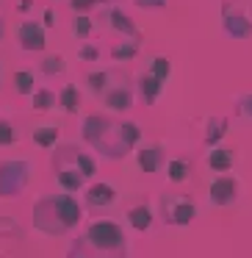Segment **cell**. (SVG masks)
Listing matches in <instances>:
<instances>
[{"label": "cell", "instance_id": "obj_1", "mask_svg": "<svg viewBox=\"0 0 252 258\" xmlns=\"http://www.w3.org/2000/svg\"><path fill=\"white\" fill-rule=\"evenodd\" d=\"M83 139L97 153H103V156L122 158L139 142V125L136 122H114L108 117L92 114V117L83 119Z\"/></svg>", "mask_w": 252, "mask_h": 258}, {"label": "cell", "instance_id": "obj_2", "mask_svg": "<svg viewBox=\"0 0 252 258\" xmlns=\"http://www.w3.org/2000/svg\"><path fill=\"white\" fill-rule=\"evenodd\" d=\"M80 222V206L72 195H50L36 200L34 225L47 236H64Z\"/></svg>", "mask_w": 252, "mask_h": 258}, {"label": "cell", "instance_id": "obj_3", "mask_svg": "<svg viewBox=\"0 0 252 258\" xmlns=\"http://www.w3.org/2000/svg\"><path fill=\"white\" fill-rule=\"evenodd\" d=\"M97 172V164L89 153L78 150L75 145H67L56 153V180L64 191H78L86 178Z\"/></svg>", "mask_w": 252, "mask_h": 258}, {"label": "cell", "instance_id": "obj_4", "mask_svg": "<svg viewBox=\"0 0 252 258\" xmlns=\"http://www.w3.org/2000/svg\"><path fill=\"white\" fill-rule=\"evenodd\" d=\"M95 95H97V100H100L106 108H111V111H128V108L133 106L130 81H128V75L119 73V70H108L106 84H103Z\"/></svg>", "mask_w": 252, "mask_h": 258}, {"label": "cell", "instance_id": "obj_5", "mask_svg": "<svg viewBox=\"0 0 252 258\" xmlns=\"http://www.w3.org/2000/svg\"><path fill=\"white\" fill-rule=\"evenodd\" d=\"M86 241H89L95 250L100 252H125L128 250V236L111 219H100V222H92L86 230Z\"/></svg>", "mask_w": 252, "mask_h": 258}, {"label": "cell", "instance_id": "obj_6", "mask_svg": "<svg viewBox=\"0 0 252 258\" xmlns=\"http://www.w3.org/2000/svg\"><path fill=\"white\" fill-rule=\"evenodd\" d=\"M28 183V161L0 164V197H17Z\"/></svg>", "mask_w": 252, "mask_h": 258}, {"label": "cell", "instance_id": "obj_7", "mask_svg": "<svg viewBox=\"0 0 252 258\" xmlns=\"http://www.w3.org/2000/svg\"><path fill=\"white\" fill-rule=\"evenodd\" d=\"M161 208L166 225H189L197 217V206L189 195H163Z\"/></svg>", "mask_w": 252, "mask_h": 258}, {"label": "cell", "instance_id": "obj_8", "mask_svg": "<svg viewBox=\"0 0 252 258\" xmlns=\"http://www.w3.org/2000/svg\"><path fill=\"white\" fill-rule=\"evenodd\" d=\"M17 39H20V47H23V50H45V45H47L45 28H42L36 20H25V23H20Z\"/></svg>", "mask_w": 252, "mask_h": 258}, {"label": "cell", "instance_id": "obj_9", "mask_svg": "<svg viewBox=\"0 0 252 258\" xmlns=\"http://www.w3.org/2000/svg\"><path fill=\"white\" fill-rule=\"evenodd\" d=\"M238 200V180L230 178V175H222L211 183V203L213 206H230V203Z\"/></svg>", "mask_w": 252, "mask_h": 258}, {"label": "cell", "instance_id": "obj_10", "mask_svg": "<svg viewBox=\"0 0 252 258\" xmlns=\"http://www.w3.org/2000/svg\"><path fill=\"white\" fill-rule=\"evenodd\" d=\"M117 203V189L111 183H92L86 189V206L89 208H108Z\"/></svg>", "mask_w": 252, "mask_h": 258}, {"label": "cell", "instance_id": "obj_11", "mask_svg": "<svg viewBox=\"0 0 252 258\" xmlns=\"http://www.w3.org/2000/svg\"><path fill=\"white\" fill-rule=\"evenodd\" d=\"M224 31L235 39H246L252 34V23H246L241 9H233V6H224Z\"/></svg>", "mask_w": 252, "mask_h": 258}, {"label": "cell", "instance_id": "obj_12", "mask_svg": "<svg viewBox=\"0 0 252 258\" xmlns=\"http://www.w3.org/2000/svg\"><path fill=\"white\" fill-rule=\"evenodd\" d=\"M106 23H108V28H114L119 36H128V39H141V34L136 31V25L130 23L128 14L119 12V9H111V12H108Z\"/></svg>", "mask_w": 252, "mask_h": 258}, {"label": "cell", "instance_id": "obj_13", "mask_svg": "<svg viewBox=\"0 0 252 258\" xmlns=\"http://www.w3.org/2000/svg\"><path fill=\"white\" fill-rule=\"evenodd\" d=\"M161 164H163V150L158 145H144L139 150V167L144 172H158Z\"/></svg>", "mask_w": 252, "mask_h": 258}, {"label": "cell", "instance_id": "obj_14", "mask_svg": "<svg viewBox=\"0 0 252 258\" xmlns=\"http://www.w3.org/2000/svg\"><path fill=\"white\" fill-rule=\"evenodd\" d=\"M233 150L230 147H224V145H216L211 150V156H208V167L213 169V172H227L230 167H233Z\"/></svg>", "mask_w": 252, "mask_h": 258}, {"label": "cell", "instance_id": "obj_15", "mask_svg": "<svg viewBox=\"0 0 252 258\" xmlns=\"http://www.w3.org/2000/svg\"><path fill=\"white\" fill-rule=\"evenodd\" d=\"M56 106H61L67 114H75L80 111V89L75 84H67L61 92L56 95Z\"/></svg>", "mask_w": 252, "mask_h": 258}, {"label": "cell", "instance_id": "obj_16", "mask_svg": "<svg viewBox=\"0 0 252 258\" xmlns=\"http://www.w3.org/2000/svg\"><path fill=\"white\" fill-rule=\"evenodd\" d=\"M128 222H130V228H136V230H147L152 225V211H150V206H133L128 211Z\"/></svg>", "mask_w": 252, "mask_h": 258}, {"label": "cell", "instance_id": "obj_17", "mask_svg": "<svg viewBox=\"0 0 252 258\" xmlns=\"http://www.w3.org/2000/svg\"><path fill=\"white\" fill-rule=\"evenodd\" d=\"M58 139V125L53 122H45V125H36L34 128V142L39 147H53Z\"/></svg>", "mask_w": 252, "mask_h": 258}, {"label": "cell", "instance_id": "obj_18", "mask_svg": "<svg viewBox=\"0 0 252 258\" xmlns=\"http://www.w3.org/2000/svg\"><path fill=\"white\" fill-rule=\"evenodd\" d=\"M161 86H163V81L161 78H155L152 73H144V78H141V97H144L147 103H155V97H158V92H161Z\"/></svg>", "mask_w": 252, "mask_h": 258}, {"label": "cell", "instance_id": "obj_19", "mask_svg": "<svg viewBox=\"0 0 252 258\" xmlns=\"http://www.w3.org/2000/svg\"><path fill=\"white\" fill-rule=\"evenodd\" d=\"M31 95H34L36 111H50V108L56 106V92H50V89H34Z\"/></svg>", "mask_w": 252, "mask_h": 258}, {"label": "cell", "instance_id": "obj_20", "mask_svg": "<svg viewBox=\"0 0 252 258\" xmlns=\"http://www.w3.org/2000/svg\"><path fill=\"white\" fill-rule=\"evenodd\" d=\"M14 86H17L20 95H31V92L36 89L34 73H28V70H20V73H14Z\"/></svg>", "mask_w": 252, "mask_h": 258}, {"label": "cell", "instance_id": "obj_21", "mask_svg": "<svg viewBox=\"0 0 252 258\" xmlns=\"http://www.w3.org/2000/svg\"><path fill=\"white\" fill-rule=\"evenodd\" d=\"M147 73H152L155 78L166 81V78H169V73H172V64H169V58L158 56V58H152V64H150V70H147Z\"/></svg>", "mask_w": 252, "mask_h": 258}, {"label": "cell", "instance_id": "obj_22", "mask_svg": "<svg viewBox=\"0 0 252 258\" xmlns=\"http://www.w3.org/2000/svg\"><path fill=\"white\" fill-rule=\"evenodd\" d=\"M169 180H175V183H180V180H186V178H189V164H186V161H180V158H178V161H169Z\"/></svg>", "mask_w": 252, "mask_h": 258}, {"label": "cell", "instance_id": "obj_23", "mask_svg": "<svg viewBox=\"0 0 252 258\" xmlns=\"http://www.w3.org/2000/svg\"><path fill=\"white\" fill-rule=\"evenodd\" d=\"M72 34L78 36V39H86V36L92 34V17H86V14H78V17L72 20Z\"/></svg>", "mask_w": 252, "mask_h": 258}, {"label": "cell", "instance_id": "obj_24", "mask_svg": "<svg viewBox=\"0 0 252 258\" xmlns=\"http://www.w3.org/2000/svg\"><path fill=\"white\" fill-rule=\"evenodd\" d=\"M64 56H47L45 61H42V73L45 75H58V73H64Z\"/></svg>", "mask_w": 252, "mask_h": 258}, {"label": "cell", "instance_id": "obj_25", "mask_svg": "<svg viewBox=\"0 0 252 258\" xmlns=\"http://www.w3.org/2000/svg\"><path fill=\"white\" fill-rule=\"evenodd\" d=\"M17 142V128L12 122H0V145H14Z\"/></svg>", "mask_w": 252, "mask_h": 258}, {"label": "cell", "instance_id": "obj_26", "mask_svg": "<svg viewBox=\"0 0 252 258\" xmlns=\"http://www.w3.org/2000/svg\"><path fill=\"white\" fill-rule=\"evenodd\" d=\"M136 47H139V42L130 39V45H119V47H114L111 56H114V58H133V56H136Z\"/></svg>", "mask_w": 252, "mask_h": 258}, {"label": "cell", "instance_id": "obj_27", "mask_svg": "<svg viewBox=\"0 0 252 258\" xmlns=\"http://www.w3.org/2000/svg\"><path fill=\"white\" fill-rule=\"evenodd\" d=\"M224 125H227V122H224L222 117L208 119V142H211V139H219V136L224 134Z\"/></svg>", "mask_w": 252, "mask_h": 258}, {"label": "cell", "instance_id": "obj_28", "mask_svg": "<svg viewBox=\"0 0 252 258\" xmlns=\"http://www.w3.org/2000/svg\"><path fill=\"white\" fill-rule=\"evenodd\" d=\"M97 3H103V0H69V6H72L75 12H83V9H92V6H97Z\"/></svg>", "mask_w": 252, "mask_h": 258}, {"label": "cell", "instance_id": "obj_29", "mask_svg": "<svg viewBox=\"0 0 252 258\" xmlns=\"http://www.w3.org/2000/svg\"><path fill=\"white\" fill-rule=\"evenodd\" d=\"M136 6L139 9H163L166 0H136Z\"/></svg>", "mask_w": 252, "mask_h": 258}, {"label": "cell", "instance_id": "obj_30", "mask_svg": "<svg viewBox=\"0 0 252 258\" xmlns=\"http://www.w3.org/2000/svg\"><path fill=\"white\" fill-rule=\"evenodd\" d=\"M241 114H244L246 119H252V95H246V97H241Z\"/></svg>", "mask_w": 252, "mask_h": 258}, {"label": "cell", "instance_id": "obj_31", "mask_svg": "<svg viewBox=\"0 0 252 258\" xmlns=\"http://www.w3.org/2000/svg\"><path fill=\"white\" fill-rule=\"evenodd\" d=\"M80 56H83V58H92V61H95V58H97V50L86 45V47H80Z\"/></svg>", "mask_w": 252, "mask_h": 258}, {"label": "cell", "instance_id": "obj_32", "mask_svg": "<svg viewBox=\"0 0 252 258\" xmlns=\"http://www.w3.org/2000/svg\"><path fill=\"white\" fill-rule=\"evenodd\" d=\"M53 23H56V14L47 9V12H45V25H53Z\"/></svg>", "mask_w": 252, "mask_h": 258}, {"label": "cell", "instance_id": "obj_33", "mask_svg": "<svg viewBox=\"0 0 252 258\" xmlns=\"http://www.w3.org/2000/svg\"><path fill=\"white\" fill-rule=\"evenodd\" d=\"M0 39H3V25H0Z\"/></svg>", "mask_w": 252, "mask_h": 258}, {"label": "cell", "instance_id": "obj_34", "mask_svg": "<svg viewBox=\"0 0 252 258\" xmlns=\"http://www.w3.org/2000/svg\"><path fill=\"white\" fill-rule=\"evenodd\" d=\"M0 84H3V70H0Z\"/></svg>", "mask_w": 252, "mask_h": 258}]
</instances>
